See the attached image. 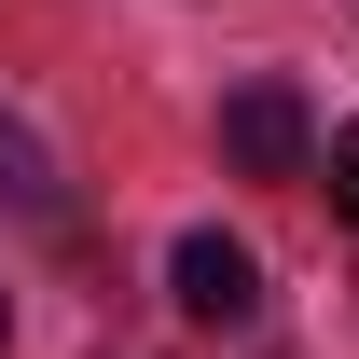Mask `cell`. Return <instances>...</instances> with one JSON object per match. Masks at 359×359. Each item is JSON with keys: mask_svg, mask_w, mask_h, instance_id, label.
Listing matches in <instances>:
<instances>
[{"mask_svg": "<svg viewBox=\"0 0 359 359\" xmlns=\"http://www.w3.org/2000/svg\"><path fill=\"white\" fill-rule=\"evenodd\" d=\"M0 208H14V222H55V152L14 125V111H0Z\"/></svg>", "mask_w": 359, "mask_h": 359, "instance_id": "3957f363", "label": "cell"}, {"mask_svg": "<svg viewBox=\"0 0 359 359\" xmlns=\"http://www.w3.org/2000/svg\"><path fill=\"white\" fill-rule=\"evenodd\" d=\"M0 332H14V304H0Z\"/></svg>", "mask_w": 359, "mask_h": 359, "instance_id": "5b68a950", "label": "cell"}, {"mask_svg": "<svg viewBox=\"0 0 359 359\" xmlns=\"http://www.w3.org/2000/svg\"><path fill=\"white\" fill-rule=\"evenodd\" d=\"M222 166H235V180H304V166H318L304 97H290V83H235V97H222Z\"/></svg>", "mask_w": 359, "mask_h": 359, "instance_id": "6da1fadb", "label": "cell"}, {"mask_svg": "<svg viewBox=\"0 0 359 359\" xmlns=\"http://www.w3.org/2000/svg\"><path fill=\"white\" fill-rule=\"evenodd\" d=\"M180 318H194V332H235V318L263 304V263H249V249H235V235H180Z\"/></svg>", "mask_w": 359, "mask_h": 359, "instance_id": "7a4b0ae2", "label": "cell"}, {"mask_svg": "<svg viewBox=\"0 0 359 359\" xmlns=\"http://www.w3.org/2000/svg\"><path fill=\"white\" fill-rule=\"evenodd\" d=\"M332 222H359V125H332Z\"/></svg>", "mask_w": 359, "mask_h": 359, "instance_id": "277c9868", "label": "cell"}]
</instances>
